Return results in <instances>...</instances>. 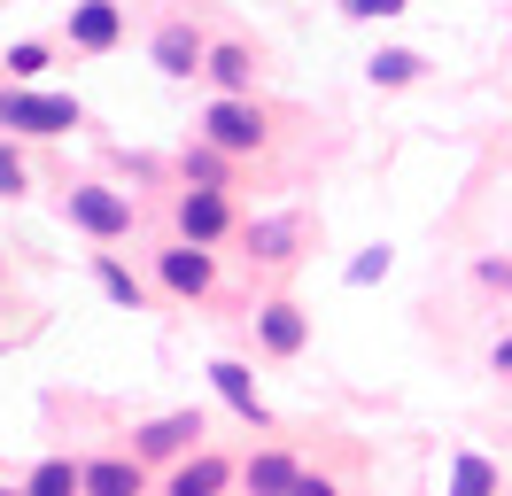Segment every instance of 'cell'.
<instances>
[{
    "label": "cell",
    "mask_w": 512,
    "mask_h": 496,
    "mask_svg": "<svg viewBox=\"0 0 512 496\" xmlns=\"http://www.w3.org/2000/svg\"><path fill=\"white\" fill-rule=\"evenodd\" d=\"M86 272H94V287H101L117 310H148V295H156V279H140L132 264H117V256H109V241L86 256Z\"/></svg>",
    "instance_id": "cell-17"
},
{
    "label": "cell",
    "mask_w": 512,
    "mask_h": 496,
    "mask_svg": "<svg viewBox=\"0 0 512 496\" xmlns=\"http://www.w3.org/2000/svg\"><path fill=\"white\" fill-rule=\"evenodd\" d=\"M233 481H241V465L225 458V450H187L179 465H163V489L171 496H218Z\"/></svg>",
    "instance_id": "cell-12"
},
{
    "label": "cell",
    "mask_w": 512,
    "mask_h": 496,
    "mask_svg": "<svg viewBox=\"0 0 512 496\" xmlns=\"http://www.w3.org/2000/svg\"><path fill=\"white\" fill-rule=\"evenodd\" d=\"M202 86L210 93H256L264 86V47H256V39H210Z\"/></svg>",
    "instance_id": "cell-10"
},
{
    "label": "cell",
    "mask_w": 512,
    "mask_h": 496,
    "mask_svg": "<svg viewBox=\"0 0 512 496\" xmlns=\"http://www.w3.org/2000/svg\"><path fill=\"white\" fill-rule=\"evenodd\" d=\"M24 489L32 496H78L86 489V458H39L32 473H24Z\"/></svg>",
    "instance_id": "cell-20"
},
{
    "label": "cell",
    "mask_w": 512,
    "mask_h": 496,
    "mask_svg": "<svg viewBox=\"0 0 512 496\" xmlns=\"http://www.w3.org/2000/svg\"><path fill=\"white\" fill-rule=\"evenodd\" d=\"M249 326H256V357H272V365H295L311 349V310L295 303V295H264Z\"/></svg>",
    "instance_id": "cell-7"
},
{
    "label": "cell",
    "mask_w": 512,
    "mask_h": 496,
    "mask_svg": "<svg viewBox=\"0 0 512 496\" xmlns=\"http://www.w3.org/2000/svg\"><path fill=\"white\" fill-rule=\"evenodd\" d=\"M202 434H210V427H202V411H194V403H179V411L140 419V427H132V450H140V458L163 473V465H179L187 450H202Z\"/></svg>",
    "instance_id": "cell-8"
},
{
    "label": "cell",
    "mask_w": 512,
    "mask_h": 496,
    "mask_svg": "<svg viewBox=\"0 0 512 496\" xmlns=\"http://www.w3.org/2000/svg\"><path fill=\"white\" fill-rule=\"evenodd\" d=\"M148 62H156L163 78H202V62H210V31H194V16H163L148 31Z\"/></svg>",
    "instance_id": "cell-9"
},
{
    "label": "cell",
    "mask_w": 512,
    "mask_h": 496,
    "mask_svg": "<svg viewBox=\"0 0 512 496\" xmlns=\"http://www.w3.org/2000/svg\"><path fill=\"white\" fill-rule=\"evenodd\" d=\"M505 295H512V279H505Z\"/></svg>",
    "instance_id": "cell-27"
},
{
    "label": "cell",
    "mask_w": 512,
    "mask_h": 496,
    "mask_svg": "<svg viewBox=\"0 0 512 496\" xmlns=\"http://www.w3.org/2000/svg\"><path fill=\"white\" fill-rule=\"evenodd\" d=\"M0 55H8V47H0Z\"/></svg>",
    "instance_id": "cell-28"
},
{
    "label": "cell",
    "mask_w": 512,
    "mask_h": 496,
    "mask_svg": "<svg viewBox=\"0 0 512 496\" xmlns=\"http://www.w3.org/2000/svg\"><path fill=\"white\" fill-rule=\"evenodd\" d=\"M0 70H8V78H47V70H55V39H8Z\"/></svg>",
    "instance_id": "cell-21"
},
{
    "label": "cell",
    "mask_w": 512,
    "mask_h": 496,
    "mask_svg": "<svg viewBox=\"0 0 512 496\" xmlns=\"http://www.w3.org/2000/svg\"><path fill=\"white\" fill-rule=\"evenodd\" d=\"M388 264H396L388 248H365V256H357V264H350V287H373V279H381Z\"/></svg>",
    "instance_id": "cell-24"
},
{
    "label": "cell",
    "mask_w": 512,
    "mask_h": 496,
    "mask_svg": "<svg viewBox=\"0 0 512 496\" xmlns=\"http://www.w3.org/2000/svg\"><path fill=\"white\" fill-rule=\"evenodd\" d=\"M148 279H156V295H171V303H210L218 295V256H210V241L171 233L163 248H148Z\"/></svg>",
    "instance_id": "cell-4"
},
{
    "label": "cell",
    "mask_w": 512,
    "mask_h": 496,
    "mask_svg": "<svg viewBox=\"0 0 512 496\" xmlns=\"http://www.w3.org/2000/svg\"><path fill=\"white\" fill-rule=\"evenodd\" d=\"M241 163H249V155H233V148H218L210 132H194L171 171H179V179H202V186H241Z\"/></svg>",
    "instance_id": "cell-14"
},
{
    "label": "cell",
    "mask_w": 512,
    "mask_h": 496,
    "mask_svg": "<svg viewBox=\"0 0 512 496\" xmlns=\"http://www.w3.org/2000/svg\"><path fill=\"white\" fill-rule=\"evenodd\" d=\"M427 70H435V62L419 55V47H373V55H365V86L373 93H412V86H427Z\"/></svg>",
    "instance_id": "cell-15"
},
{
    "label": "cell",
    "mask_w": 512,
    "mask_h": 496,
    "mask_svg": "<svg viewBox=\"0 0 512 496\" xmlns=\"http://www.w3.org/2000/svg\"><path fill=\"white\" fill-rule=\"evenodd\" d=\"M0 279H8V264H0Z\"/></svg>",
    "instance_id": "cell-26"
},
{
    "label": "cell",
    "mask_w": 512,
    "mask_h": 496,
    "mask_svg": "<svg viewBox=\"0 0 512 496\" xmlns=\"http://www.w3.org/2000/svg\"><path fill=\"white\" fill-rule=\"evenodd\" d=\"M489 372H497V380H512V334L489 341Z\"/></svg>",
    "instance_id": "cell-25"
},
{
    "label": "cell",
    "mask_w": 512,
    "mask_h": 496,
    "mask_svg": "<svg viewBox=\"0 0 512 496\" xmlns=\"http://www.w3.org/2000/svg\"><path fill=\"white\" fill-rule=\"evenodd\" d=\"M32 194V163L16 148V132H0V202H24Z\"/></svg>",
    "instance_id": "cell-22"
},
{
    "label": "cell",
    "mask_w": 512,
    "mask_h": 496,
    "mask_svg": "<svg viewBox=\"0 0 512 496\" xmlns=\"http://www.w3.org/2000/svg\"><path fill=\"white\" fill-rule=\"evenodd\" d=\"M55 217H63L70 233H86V241H132V225H140L132 194H125V186H109V179H63Z\"/></svg>",
    "instance_id": "cell-1"
},
{
    "label": "cell",
    "mask_w": 512,
    "mask_h": 496,
    "mask_svg": "<svg viewBox=\"0 0 512 496\" xmlns=\"http://www.w3.org/2000/svg\"><path fill=\"white\" fill-rule=\"evenodd\" d=\"M334 8H342L350 24H388V16H404L412 0H334Z\"/></svg>",
    "instance_id": "cell-23"
},
{
    "label": "cell",
    "mask_w": 512,
    "mask_h": 496,
    "mask_svg": "<svg viewBox=\"0 0 512 496\" xmlns=\"http://www.w3.org/2000/svg\"><path fill=\"white\" fill-rule=\"evenodd\" d=\"M210 388L225 396V411H233V419L272 427V403H264V388H256V372L241 365V357H210Z\"/></svg>",
    "instance_id": "cell-13"
},
{
    "label": "cell",
    "mask_w": 512,
    "mask_h": 496,
    "mask_svg": "<svg viewBox=\"0 0 512 496\" xmlns=\"http://www.w3.org/2000/svg\"><path fill=\"white\" fill-rule=\"evenodd\" d=\"M241 481H249V489H264V496H295L303 458H295V450H249V458H241Z\"/></svg>",
    "instance_id": "cell-18"
},
{
    "label": "cell",
    "mask_w": 512,
    "mask_h": 496,
    "mask_svg": "<svg viewBox=\"0 0 512 496\" xmlns=\"http://www.w3.org/2000/svg\"><path fill=\"white\" fill-rule=\"evenodd\" d=\"M78 124H86L78 93H39L32 78H8L0 86V132H16V140H63Z\"/></svg>",
    "instance_id": "cell-2"
},
{
    "label": "cell",
    "mask_w": 512,
    "mask_h": 496,
    "mask_svg": "<svg viewBox=\"0 0 512 496\" xmlns=\"http://www.w3.org/2000/svg\"><path fill=\"white\" fill-rule=\"evenodd\" d=\"M443 489H450V496H489V489H505V465H497V458H474V450H458V458L443 465Z\"/></svg>",
    "instance_id": "cell-19"
},
{
    "label": "cell",
    "mask_w": 512,
    "mask_h": 496,
    "mask_svg": "<svg viewBox=\"0 0 512 496\" xmlns=\"http://www.w3.org/2000/svg\"><path fill=\"white\" fill-rule=\"evenodd\" d=\"M63 47H78V55H117L125 47V8L117 0H78L63 24Z\"/></svg>",
    "instance_id": "cell-11"
},
{
    "label": "cell",
    "mask_w": 512,
    "mask_h": 496,
    "mask_svg": "<svg viewBox=\"0 0 512 496\" xmlns=\"http://www.w3.org/2000/svg\"><path fill=\"white\" fill-rule=\"evenodd\" d=\"M156 465L140 450H109V458H86V496H140Z\"/></svg>",
    "instance_id": "cell-16"
},
{
    "label": "cell",
    "mask_w": 512,
    "mask_h": 496,
    "mask_svg": "<svg viewBox=\"0 0 512 496\" xmlns=\"http://www.w3.org/2000/svg\"><path fill=\"white\" fill-rule=\"evenodd\" d=\"M194 132H210V140L233 148V155H264L272 148V117H264L256 93H210L202 117H194Z\"/></svg>",
    "instance_id": "cell-5"
},
{
    "label": "cell",
    "mask_w": 512,
    "mask_h": 496,
    "mask_svg": "<svg viewBox=\"0 0 512 496\" xmlns=\"http://www.w3.org/2000/svg\"><path fill=\"white\" fill-rule=\"evenodd\" d=\"M303 248H319V217L311 210H264V217H241V256L256 272H288Z\"/></svg>",
    "instance_id": "cell-3"
},
{
    "label": "cell",
    "mask_w": 512,
    "mask_h": 496,
    "mask_svg": "<svg viewBox=\"0 0 512 496\" xmlns=\"http://www.w3.org/2000/svg\"><path fill=\"white\" fill-rule=\"evenodd\" d=\"M171 233H187V241H233L241 233V210H233V186H202V179H179L171 194Z\"/></svg>",
    "instance_id": "cell-6"
}]
</instances>
